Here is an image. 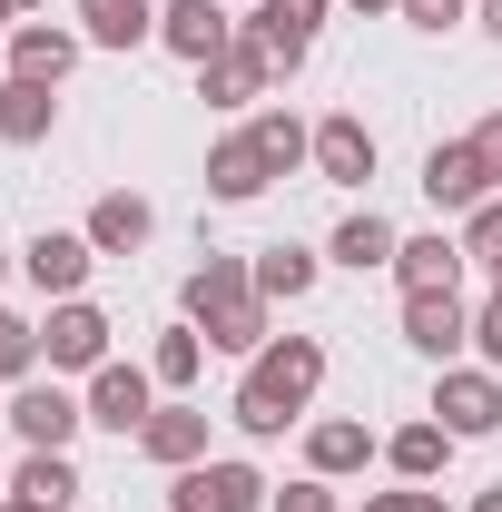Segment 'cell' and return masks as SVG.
Segmentation results:
<instances>
[{
  "label": "cell",
  "mask_w": 502,
  "mask_h": 512,
  "mask_svg": "<svg viewBox=\"0 0 502 512\" xmlns=\"http://www.w3.org/2000/svg\"><path fill=\"white\" fill-rule=\"evenodd\" d=\"M315 384H325V345H315V335L256 345L247 384H237V424H247V434H286V424L315 404Z\"/></svg>",
  "instance_id": "cell-1"
},
{
  "label": "cell",
  "mask_w": 502,
  "mask_h": 512,
  "mask_svg": "<svg viewBox=\"0 0 502 512\" xmlns=\"http://www.w3.org/2000/svg\"><path fill=\"white\" fill-rule=\"evenodd\" d=\"M188 325L207 345H227V355H256L266 345V296H256V276L237 256H207L188 276Z\"/></svg>",
  "instance_id": "cell-2"
},
{
  "label": "cell",
  "mask_w": 502,
  "mask_h": 512,
  "mask_svg": "<svg viewBox=\"0 0 502 512\" xmlns=\"http://www.w3.org/2000/svg\"><path fill=\"white\" fill-rule=\"evenodd\" d=\"M434 424L453 434V444L493 434V424H502V375H493V365H443V384H434Z\"/></svg>",
  "instance_id": "cell-3"
},
{
  "label": "cell",
  "mask_w": 502,
  "mask_h": 512,
  "mask_svg": "<svg viewBox=\"0 0 502 512\" xmlns=\"http://www.w3.org/2000/svg\"><path fill=\"white\" fill-rule=\"evenodd\" d=\"M79 424H89V404H79L69 384H20V394H10V434L30 453H69Z\"/></svg>",
  "instance_id": "cell-4"
},
{
  "label": "cell",
  "mask_w": 502,
  "mask_h": 512,
  "mask_svg": "<svg viewBox=\"0 0 502 512\" xmlns=\"http://www.w3.org/2000/svg\"><path fill=\"white\" fill-rule=\"evenodd\" d=\"M40 355H50L60 375H99V365H109V316L79 306V296H60V316H50V335H40Z\"/></svg>",
  "instance_id": "cell-5"
},
{
  "label": "cell",
  "mask_w": 502,
  "mask_h": 512,
  "mask_svg": "<svg viewBox=\"0 0 502 512\" xmlns=\"http://www.w3.org/2000/svg\"><path fill=\"white\" fill-rule=\"evenodd\" d=\"M168 503L178 512H266V483H256L247 463H188Z\"/></svg>",
  "instance_id": "cell-6"
},
{
  "label": "cell",
  "mask_w": 502,
  "mask_h": 512,
  "mask_svg": "<svg viewBox=\"0 0 502 512\" xmlns=\"http://www.w3.org/2000/svg\"><path fill=\"white\" fill-rule=\"evenodd\" d=\"M315 30H325V0H266V10L247 20V40H256V50H266L276 69H306Z\"/></svg>",
  "instance_id": "cell-7"
},
{
  "label": "cell",
  "mask_w": 502,
  "mask_h": 512,
  "mask_svg": "<svg viewBox=\"0 0 502 512\" xmlns=\"http://www.w3.org/2000/svg\"><path fill=\"white\" fill-rule=\"evenodd\" d=\"M148 394H158V375H148V365H99V375H89V424H109V434H138V424L158 414Z\"/></svg>",
  "instance_id": "cell-8"
},
{
  "label": "cell",
  "mask_w": 502,
  "mask_h": 512,
  "mask_svg": "<svg viewBox=\"0 0 502 512\" xmlns=\"http://www.w3.org/2000/svg\"><path fill=\"white\" fill-rule=\"evenodd\" d=\"M404 345H414V355H434V365H453V355L473 345L463 296H404Z\"/></svg>",
  "instance_id": "cell-9"
},
{
  "label": "cell",
  "mask_w": 502,
  "mask_h": 512,
  "mask_svg": "<svg viewBox=\"0 0 502 512\" xmlns=\"http://www.w3.org/2000/svg\"><path fill=\"white\" fill-rule=\"evenodd\" d=\"M20 266H30V286H40V296H79V286H89V266H99V247L50 227V237H30V247H20Z\"/></svg>",
  "instance_id": "cell-10"
},
{
  "label": "cell",
  "mask_w": 502,
  "mask_h": 512,
  "mask_svg": "<svg viewBox=\"0 0 502 512\" xmlns=\"http://www.w3.org/2000/svg\"><path fill=\"white\" fill-rule=\"evenodd\" d=\"M158 40H168V50H178V60H217V50H227V40H237V30H227V10H217V0H168V10H158Z\"/></svg>",
  "instance_id": "cell-11"
},
{
  "label": "cell",
  "mask_w": 502,
  "mask_h": 512,
  "mask_svg": "<svg viewBox=\"0 0 502 512\" xmlns=\"http://www.w3.org/2000/svg\"><path fill=\"white\" fill-rule=\"evenodd\" d=\"M197 79H207V109H247L256 89L276 79V60H266L256 40H227V50H217V60L197 69Z\"/></svg>",
  "instance_id": "cell-12"
},
{
  "label": "cell",
  "mask_w": 502,
  "mask_h": 512,
  "mask_svg": "<svg viewBox=\"0 0 502 512\" xmlns=\"http://www.w3.org/2000/svg\"><path fill=\"white\" fill-rule=\"evenodd\" d=\"M424 197H434V207H463V217L493 197L483 158H473V138H453V148H434V158H424Z\"/></svg>",
  "instance_id": "cell-13"
},
{
  "label": "cell",
  "mask_w": 502,
  "mask_h": 512,
  "mask_svg": "<svg viewBox=\"0 0 502 512\" xmlns=\"http://www.w3.org/2000/svg\"><path fill=\"white\" fill-rule=\"evenodd\" d=\"M138 453H148V463H168V473L207 463V414H197V404H168V414H148V424H138Z\"/></svg>",
  "instance_id": "cell-14"
},
{
  "label": "cell",
  "mask_w": 502,
  "mask_h": 512,
  "mask_svg": "<svg viewBox=\"0 0 502 512\" xmlns=\"http://www.w3.org/2000/svg\"><path fill=\"white\" fill-rule=\"evenodd\" d=\"M69 60H79V30H50V20H20L10 30V79H50L60 89Z\"/></svg>",
  "instance_id": "cell-15"
},
{
  "label": "cell",
  "mask_w": 502,
  "mask_h": 512,
  "mask_svg": "<svg viewBox=\"0 0 502 512\" xmlns=\"http://www.w3.org/2000/svg\"><path fill=\"white\" fill-rule=\"evenodd\" d=\"M394 276H404V296H453V276H463V237H404V256H394Z\"/></svg>",
  "instance_id": "cell-16"
},
{
  "label": "cell",
  "mask_w": 502,
  "mask_h": 512,
  "mask_svg": "<svg viewBox=\"0 0 502 512\" xmlns=\"http://www.w3.org/2000/svg\"><path fill=\"white\" fill-rule=\"evenodd\" d=\"M315 168H325L335 188H365V178H375V128L365 119H325L315 128Z\"/></svg>",
  "instance_id": "cell-17"
},
{
  "label": "cell",
  "mask_w": 502,
  "mask_h": 512,
  "mask_svg": "<svg viewBox=\"0 0 502 512\" xmlns=\"http://www.w3.org/2000/svg\"><path fill=\"white\" fill-rule=\"evenodd\" d=\"M148 227H158V217H148V197L109 188L99 207H89V227H79V237H89L99 256H128V247H148Z\"/></svg>",
  "instance_id": "cell-18"
},
{
  "label": "cell",
  "mask_w": 502,
  "mask_h": 512,
  "mask_svg": "<svg viewBox=\"0 0 502 512\" xmlns=\"http://www.w3.org/2000/svg\"><path fill=\"white\" fill-rule=\"evenodd\" d=\"M60 119V99H50V79H0V138L10 148H40Z\"/></svg>",
  "instance_id": "cell-19"
},
{
  "label": "cell",
  "mask_w": 502,
  "mask_h": 512,
  "mask_svg": "<svg viewBox=\"0 0 502 512\" xmlns=\"http://www.w3.org/2000/svg\"><path fill=\"white\" fill-rule=\"evenodd\" d=\"M158 10H168V0H79V30H89L99 50H138V40L158 30Z\"/></svg>",
  "instance_id": "cell-20"
},
{
  "label": "cell",
  "mask_w": 502,
  "mask_h": 512,
  "mask_svg": "<svg viewBox=\"0 0 502 512\" xmlns=\"http://www.w3.org/2000/svg\"><path fill=\"white\" fill-rule=\"evenodd\" d=\"M266 178H276V168H266V148H256V138H217V148H207V188L227 197V207H247Z\"/></svg>",
  "instance_id": "cell-21"
},
{
  "label": "cell",
  "mask_w": 502,
  "mask_h": 512,
  "mask_svg": "<svg viewBox=\"0 0 502 512\" xmlns=\"http://www.w3.org/2000/svg\"><path fill=\"white\" fill-rule=\"evenodd\" d=\"M306 463L325 473V483H335V473H365V463H375V434L335 414V424H315V434H306Z\"/></svg>",
  "instance_id": "cell-22"
},
{
  "label": "cell",
  "mask_w": 502,
  "mask_h": 512,
  "mask_svg": "<svg viewBox=\"0 0 502 512\" xmlns=\"http://www.w3.org/2000/svg\"><path fill=\"white\" fill-rule=\"evenodd\" d=\"M394 256H404V237H394V227H384L375 207H365V217H345V227H335V266H355V276H375V266H394Z\"/></svg>",
  "instance_id": "cell-23"
},
{
  "label": "cell",
  "mask_w": 502,
  "mask_h": 512,
  "mask_svg": "<svg viewBox=\"0 0 502 512\" xmlns=\"http://www.w3.org/2000/svg\"><path fill=\"white\" fill-rule=\"evenodd\" d=\"M10 493L40 503V512H69V503H79V473H69V453H30V463L10 473Z\"/></svg>",
  "instance_id": "cell-24"
},
{
  "label": "cell",
  "mask_w": 502,
  "mask_h": 512,
  "mask_svg": "<svg viewBox=\"0 0 502 512\" xmlns=\"http://www.w3.org/2000/svg\"><path fill=\"white\" fill-rule=\"evenodd\" d=\"M443 453H453V434H443V424H404V434L384 444V463H394L404 483H434V473H443Z\"/></svg>",
  "instance_id": "cell-25"
},
{
  "label": "cell",
  "mask_w": 502,
  "mask_h": 512,
  "mask_svg": "<svg viewBox=\"0 0 502 512\" xmlns=\"http://www.w3.org/2000/svg\"><path fill=\"white\" fill-rule=\"evenodd\" d=\"M306 286H315V256H306V247H266V256H256V296H276V306H296Z\"/></svg>",
  "instance_id": "cell-26"
},
{
  "label": "cell",
  "mask_w": 502,
  "mask_h": 512,
  "mask_svg": "<svg viewBox=\"0 0 502 512\" xmlns=\"http://www.w3.org/2000/svg\"><path fill=\"white\" fill-rule=\"evenodd\" d=\"M247 138L266 148V168H276V178H286L296 158H315V128H306V119H286V109H266V119H256Z\"/></svg>",
  "instance_id": "cell-27"
},
{
  "label": "cell",
  "mask_w": 502,
  "mask_h": 512,
  "mask_svg": "<svg viewBox=\"0 0 502 512\" xmlns=\"http://www.w3.org/2000/svg\"><path fill=\"white\" fill-rule=\"evenodd\" d=\"M463 256H473V266H493V276H502V197H483V207L463 217Z\"/></svg>",
  "instance_id": "cell-28"
},
{
  "label": "cell",
  "mask_w": 502,
  "mask_h": 512,
  "mask_svg": "<svg viewBox=\"0 0 502 512\" xmlns=\"http://www.w3.org/2000/svg\"><path fill=\"white\" fill-rule=\"evenodd\" d=\"M30 365H40V325L0 316V384H30Z\"/></svg>",
  "instance_id": "cell-29"
},
{
  "label": "cell",
  "mask_w": 502,
  "mask_h": 512,
  "mask_svg": "<svg viewBox=\"0 0 502 512\" xmlns=\"http://www.w3.org/2000/svg\"><path fill=\"white\" fill-rule=\"evenodd\" d=\"M158 384H197V325H168L158 335V365H148Z\"/></svg>",
  "instance_id": "cell-30"
},
{
  "label": "cell",
  "mask_w": 502,
  "mask_h": 512,
  "mask_svg": "<svg viewBox=\"0 0 502 512\" xmlns=\"http://www.w3.org/2000/svg\"><path fill=\"white\" fill-rule=\"evenodd\" d=\"M266 512H335V493H325V473H306V483H286Z\"/></svg>",
  "instance_id": "cell-31"
},
{
  "label": "cell",
  "mask_w": 502,
  "mask_h": 512,
  "mask_svg": "<svg viewBox=\"0 0 502 512\" xmlns=\"http://www.w3.org/2000/svg\"><path fill=\"white\" fill-rule=\"evenodd\" d=\"M394 10H404V20H414V30H453V20H463V10H473V0H394Z\"/></svg>",
  "instance_id": "cell-32"
},
{
  "label": "cell",
  "mask_w": 502,
  "mask_h": 512,
  "mask_svg": "<svg viewBox=\"0 0 502 512\" xmlns=\"http://www.w3.org/2000/svg\"><path fill=\"white\" fill-rule=\"evenodd\" d=\"M473 345H483V365H493V375H502V286H493V306L473 316Z\"/></svg>",
  "instance_id": "cell-33"
},
{
  "label": "cell",
  "mask_w": 502,
  "mask_h": 512,
  "mask_svg": "<svg viewBox=\"0 0 502 512\" xmlns=\"http://www.w3.org/2000/svg\"><path fill=\"white\" fill-rule=\"evenodd\" d=\"M473 158H483V178H493V188H502V109H493V119H483V128H473Z\"/></svg>",
  "instance_id": "cell-34"
},
{
  "label": "cell",
  "mask_w": 502,
  "mask_h": 512,
  "mask_svg": "<svg viewBox=\"0 0 502 512\" xmlns=\"http://www.w3.org/2000/svg\"><path fill=\"white\" fill-rule=\"evenodd\" d=\"M365 512H443V503H434V493H375Z\"/></svg>",
  "instance_id": "cell-35"
},
{
  "label": "cell",
  "mask_w": 502,
  "mask_h": 512,
  "mask_svg": "<svg viewBox=\"0 0 502 512\" xmlns=\"http://www.w3.org/2000/svg\"><path fill=\"white\" fill-rule=\"evenodd\" d=\"M483 30H493V40H502V0H483Z\"/></svg>",
  "instance_id": "cell-36"
},
{
  "label": "cell",
  "mask_w": 502,
  "mask_h": 512,
  "mask_svg": "<svg viewBox=\"0 0 502 512\" xmlns=\"http://www.w3.org/2000/svg\"><path fill=\"white\" fill-rule=\"evenodd\" d=\"M473 512H502V483H493V493H483V503H473Z\"/></svg>",
  "instance_id": "cell-37"
},
{
  "label": "cell",
  "mask_w": 502,
  "mask_h": 512,
  "mask_svg": "<svg viewBox=\"0 0 502 512\" xmlns=\"http://www.w3.org/2000/svg\"><path fill=\"white\" fill-rule=\"evenodd\" d=\"M10 10H20V0H0V30H20V20H10Z\"/></svg>",
  "instance_id": "cell-38"
},
{
  "label": "cell",
  "mask_w": 502,
  "mask_h": 512,
  "mask_svg": "<svg viewBox=\"0 0 502 512\" xmlns=\"http://www.w3.org/2000/svg\"><path fill=\"white\" fill-rule=\"evenodd\" d=\"M0 512H40V503H20V493H10V503H0Z\"/></svg>",
  "instance_id": "cell-39"
},
{
  "label": "cell",
  "mask_w": 502,
  "mask_h": 512,
  "mask_svg": "<svg viewBox=\"0 0 502 512\" xmlns=\"http://www.w3.org/2000/svg\"><path fill=\"white\" fill-rule=\"evenodd\" d=\"M355 10H394V0H355Z\"/></svg>",
  "instance_id": "cell-40"
},
{
  "label": "cell",
  "mask_w": 502,
  "mask_h": 512,
  "mask_svg": "<svg viewBox=\"0 0 502 512\" xmlns=\"http://www.w3.org/2000/svg\"><path fill=\"white\" fill-rule=\"evenodd\" d=\"M0 266H10V256H0Z\"/></svg>",
  "instance_id": "cell-41"
},
{
  "label": "cell",
  "mask_w": 502,
  "mask_h": 512,
  "mask_svg": "<svg viewBox=\"0 0 502 512\" xmlns=\"http://www.w3.org/2000/svg\"><path fill=\"white\" fill-rule=\"evenodd\" d=\"M493 286H502V276H493Z\"/></svg>",
  "instance_id": "cell-42"
}]
</instances>
